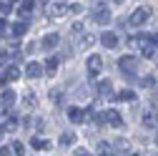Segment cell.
Returning a JSON list of instances; mask_svg holds the SVG:
<instances>
[{"instance_id":"4316f807","label":"cell","mask_w":158,"mask_h":156,"mask_svg":"<svg viewBox=\"0 0 158 156\" xmlns=\"http://www.w3.org/2000/svg\"><path fill=\"white\" fill-rule=\"evenodd\" d=\"M13 154L15 156H23V144H13Z\"/></svg>"},{"instance_id":"2e32d148","label":"cell","mask_w":158,"mask_h":156,"mask_svg":"<svg viewBox=\"0 0 158 156\" xmlns=\"http://www.w3.org/2000/svg\"><path fill=\"white\" fill-rule=\"evenodd\" d=\"M45 71H48L50 76H53V73L58 71V58H53V55L48 58V61H45Z\"/></svg>"},{"instance_id":"9c48e42d","label":"cell","mask_w":158,"mask_h":156,"mask_svg":"<svg viewBox=\"0 0 158 156\" xmlns=\"http://www.w3.org/2000/svg\"><path fill=\"white\" fill-rule=\"evenodd\" d=\"M101 43H103L106 48H115V46H118V35H115V33H103V35H101Z\"/></svg>"},{"instance_id":"836d02e7","label":"cell","mask_w":158,"mask_h":156,"mask_svg":"<svg viewBox=\"0 0 158 156\" xmlns=\"http://www.w3.org/2000/svg\"><path fill=\"white\" fill-rule=\"evenodd\" d=\"M0 141H3V128H0Z\"/></svg>"},{"instance_id":"44dd1931","label":"cell","mask_w":158,"mask_h":156,"mask_svg":"<svg viewBox=\"0 0 158 156\" xmlns=\"http://www.w3.org/2000/svg\"><path fill=\"white\" fill-rule=\"evenodd\" d=\"M93 41H95V35H83V41L78 43V48H81V50H85L88 46H93Z\"/></svg>"},{"instance_id":"74e56055","label":"cell","mask_w":158,"mask_h":156,"mask_svg":"<svg viewBox=\"0 0 158 156\" xmlns=\"http://www.w3.org/2000/svg\"><path fill=\"white\" fill-rule=\"evenodd\" d=\"M156 144H158V136H156Z\"/></svg>"},{"instance_id":"f546056e","label":"cell","mask_w":158,"mask_h":156,"mask_svg":"<svg viewBox=\"0 0 158 156\" xmlns=\"http://www.w3.org/2000/svg\"><path fill=\"white\" fill-rule=\"evenodd\" d=\"M75 156H88V151H83V149H78V151H75Z\"/></svg>"},{"instance_id":"6da1fadb","label":"cell","mask_w":158,"mask_h":156,"mask_svg":"<svg viewBox=\"0 0 158 156\" xmlns=\"http://www.w3.org/2000/svg\"><path fill=\"white\" fill-rule=\"evenodd\" d=\"M148 18H151V10H148L146 5H141V8H135V10L131 13V25H133V28H141V25L148 23Z\"/></svg>"},{"instance_id":"8d00e7d4","label":"cell","mask_w":158,"mask_h":156,"mask_svg":"<svg viewBox=\"0 0 158 156\" xmlns=\"http://www.w3.org/2000/svg\"><path fill=\"white\" fill-rule=\"evenodd\" d=\"M113 3H123V0H113Z\"/></svg>"},{"instance_id":"ba28073f","label":"cell","mask_w":158,"mask_h":156,"mask_svg":"<svg viewBox=\"0 0 158 156\" xmlns=\"http://www.w3.org/2000/svg\"><path fill=\"white\" fill-rule=\"evenodd\" d=\"M143 126H148V128H156V126H158V113H156L153 108L143 113Z\"/></svg>"},{"instance_id":"e0dca14e","label":"cell","mask_w":158,"mask_h":156,"mask_svg":"<svg viewBox=\"0 0 158 156\" xmlns=\"http://www.w3.org/2000/svg\"><path fill=\"white\" fill-rule=\"evenodd\" d=\"M25 30H28V25H25V23H15V25H13V35H15V38L25 35Z\"/></svg>"},{"instance_id":"d6a6232c","label":"cell","mask_w":158,"mask_h":156,"mask_svg":"<svg viewBox=\"0 0 158 156\" xmlns=\"http://www.w3.org/2000/svg\"><path fill=\"white\" fill-rule=\"evenodd\" d=\"M5 63V53H0V66H3Z\"/></svg>"},{"instance_id":"7402d4cb","label":"cell","mask_w":158,"mask_h":156,"mask_svg":"<svg viewBox=\"0 0 158 156\" xmlns=\"http://www.w3.org/2000/svg\"><path fill=\"white\" fill-rule=\"evenodd\" d=\"M73 141H75V133H70V131H65V133L60 136V144H63V146H70Z\"/></svg>"},{"instance_id":"5bb4252c","label":"cell","mask_w":158,"mask_h":156,"mask_svg":"<svg viewBox=\"0 0 158 156\" xmlns=\"http://www.w3.org/2000/svg\"><path fill=\"white\" fill-rule=\"evenodd\" d=\"M118 101H126V103H133V101H135V93L126 88V91H121V93H118Z\"/></svg>"},{"instance_id":"ffe728a7","label":"cell","mask_w":158,"mask_h":156,"mask_svg":"<svg viewBox=\"0 0 158 156\" xmlns=\"http://www.w3.org/2000/svg\"><path fill=\"white\" fill-rule=\"evenodd\" d=\"M25 106H28V108H35V106H38V98H35V93H33V91L25 93Z\"/></svg>"},{"instance_id":"f1b7e54d","label":"cell","mask_w":158,"mask_h":156,"mask_svg":"<svg viewBox=\"0 0 158 156\" xmlns=\"http://www.w3.org/2000/svg\"><path fill=\"white\" fill-rule=\"evenodd\" d=\"M0 156H13V154H10V149L5 146V149H0Z\"/></svg>"},{"instance_id":"d4e9b609","label":"cell","mask_w":158,"mask_h":156,"mask_svg":"<svg viewBox=\"0 0 158 156\" xmlns=\"http://www.w3.org/2000/svg\"><path fill=\"white\" fill-rule=\"evenodd\" d=\"M141 83H143L146 88H156V81H153V76H146V78H143Z\"/></svg>"},{"instance_id":"277c9868","label":"cell","mask_w":158,"mask_h":156,"mask_svg":"<svg viewBox=\"0 0 158 156\" xmlns=\"http://www.w3.org/2000/svg\"><path fill=\"white\" fill-rule=\"evenodd\" d=\"M68 13H70V5H65V3H53V5H48V15L55 18V20H63Z\"/></svg>"},{"instance_id":"d590c367","label":"cell","mask_w":158,"mask_h":156,"mask_svg":"<svg viewBox=\"0 0 158 156\" xmlns=\"http://www.w3.org/2000/svg\"><path fill=\"white\" fill-rule=\"evenodd\" d=\"M126 156H138V154H126Z\"/></svg>"},{"instance_id":"4dcf8cb0","label":"cell","mask_w":158,"mask_h":156,"mask_svg":"<svg viewBox=\"0 0 158 156\" xmlns=\"http://www.w3.org/2000/svg\"><path fill=\"white\" fill-rule=\"evenodd\" d=\"M151 41H153V46H156V48H158V33H156V35H153V38H151Z\"/></svg>"},{"instance_id":"e575fe53","label":"cell","mask_w":158,"mask_h":156,"mask_svg":"<svg viewBox=\"0 0 158 156\" xmlns=\"http://www.w3.org/2000/svg\"><path fill=\"white\" fill-rule=\"evenodd\" d=\"M156 103H158V91H156Z\"/></svg>"},{"instance_id":"7c38bea8","label":"cell","mask_w":158,"mask_h":156,"mask_svg":"<svg viewBox=\"0 0 158 156\" xmlns=\"http://www.w3.org/2000/svg\"><path fill=\"white\" fill-rule=\"evenodd\" d=\"M30 146L35 151H48L50 149V141H45V139H30Z\"/></svg>"},{"instance_id":"d6986e66","label":"cell","mask_w":158,"mask_h":156,"mask_svg":"<svg viewBox=\"0 0 158 156\" xmlns=\"http://www.w3.org/2000/svg\"><path fill=\"white\" fill-rule=\"evenodd\" d=\"M18 76H20V71H18L15 66H8V68H5V78H10V81H18Z\"/></svg>"},{"instance_id":"30bf717a","label":"cell","mask_w":158,"mask_h":156,"mask_svg":"<svg viewBox=\"0 0 158 156\" xmlns=\"http://www.w3.org/2000/svg\"><path fill=\"white\" fill-rule=\"evenodd\" d=\"M25 73H28V78H40L43 76V66L40 63H28Z\"/></svg>"},{"instance_id":"484cf974","label":"cell","mask_w":158,"mask_h":156,"mask_svg":"<svg viewBox=\"0 0 158 156\" xmlns=\"http://www.w3.org/2000/svg\"><path fill=\"white\" fill-rule=\"evenodd\" d=\"M60 101H63V93H60V91H53V103L60 106Z\"/></svg>"},{"instance_id":"83f0119b","label":"cell","mask_w":158,"mask_h":156,"mask_svg":"<svg viewBox=\"0 0 158 156\" xmlns=\"http://www.w3.org/2000/svg\"><path fill=\"white\" fill-rule=\"evenodd\" d=\"M8 10H10V5H8V3H3V0H0V15H5Z\"/></svg>"},{"instance_id":"9a60e30c","label":"cell","mask_w":158,"mask_h":156,"mask_svg":"<svg viewBox=\"0 0 158 156\" xmlns=\"http://www.w3.org/2000/svg\"><path fill=\"white\" fill-rule=\"evenodd\" d=\"M0 103H3L5 108L13 106V103H15V93H13V91H5V93H3V98H0Z\"/></svg>"},{"instance_id":"5b68a950","label":"cell","mask_w":158,"mask_h":156,"mask_svg":"<svg viewBox=\"0 0 158 156\" xmlns=\"http://www.w3.org/2000/svg\"><path fill=\"white\" fill-rule=\"evenodd\" d=\"M118 66H121V71H123L126 76H135V68H138V58H133V55H123L121 61H118Z\"/></svg>"},{"instance_id":"603a6c76","label":"cell","mask_w":158,"mask_h":156,"mask_svg":"<svg viewBox=\"0 0 158 156\" xmlns=\"http://www.w3.org/2000/svg\"><path fill=\"white\" fill-rule=\"evenodd\" d=\"M98 154H101V156H113V146L110 144H101V146H98Z\"/></svg>"},{"instance_id":"8992f818","label":"cell","mask_w":158,"mask_h":156,"mask_svg":"<svg viewBox=\"0 0 158 156\" xmlns=\"http://www.w3.org/2000/svg\"><path fill=\"white\" fill-rule=\"evenodd\" d=\"M85 66H88V76H90V78H95L98 73L103 71V58H101V55H90Z\"/></svg>"},{"instance_id":"4fadbf2b","label":"cell","mask_w":158,"mask_h":156,"mask_svg":"<svg viewBox=\"0 0 158 156\" xmlns=\"http://www.w3.org/2000/svg\"><path fill=\"white\" fill-rule=\"evenodd\" d=\"M58 38H60L58 33H48L45 41H43V46H45V48H55V46H58Z\"/></svg>"},{"instance_id":"cb8c5ba5","label":"cell","mask_w":158,"mask_h":156,"mask_svg":"<svg viewBox=\"0 0 158 156\" xmlns=\"http://www.w3.org/2000/svg\"><path fill=\"white\" fill-rule=\"evenodd\" d=\"M113 149H118V151H126V149H128V141H123V139H118V141L113 144Z\"/></svg>"},{"instance_id":"7a4b0ae2","label":"cell","mask_w":158,"mask_h":156,"mask_svg":"<svg viewBox=\"0 0 158 156\" xmlns=\"http://www.w3.org/2000/svg\"><path fill=\"white\" fill-rule=\"evenodd\" d=\"M93 20H95L98 25H108V23H110V8H106L103 3H95V8H93Z\"/></svg>"},{"instance_id":"8fae6325","label":"cell","mask_w":158,"mask_h":156,"mask_svg":"<svg viewBox=\"0 0 158 156\" xmlns=\"http://www.w3.org/2000/svg\"><path fill=\"white\" fill-rule=\"evenodd\" d=\"M98 93H101V98H108V96H113V86L108 81H101L98 83Z\"/></svg>"},{"instance_id":"1f68e13d","label":"cell","mask_w":158,"mask_h":156,"mask_svg":"<svg viewBox=\"0 0 158 156\" xmlns=\"http://www.w3.org/2000/svg\"><path fill=\"white\" fill-rule=\"evenodd\" d=\"M0 30H5V20H3V15H0Z\"/></svg>"},{"instance_id":"52a82bcc","label":"cell","mask_w":158,"mask_h":156,"mask_svg":"<svg viewBox=\"0 0 158 156\" xmlns=\"http://www.w3.org/2000/svg\"><path fill=\"white\" fill-rule=\"evenodd\" d=\"M85 116H88V113H85L83 108H78V106H70V108H68V119H70L73 124H83Z\"/></svg>"},{"instance_id":"ac0fdd59","label":"cell","mask_w":158,"mask_h":156,"mask_svg":"<svg viewBox=\"0 0 158 156\" xmlns=\"http://www.w3.org/2000/svg\"><path fill=\"white\" fill-rule=\"evenodd\" d=\"M30 10H33V0H23L20 8H18V13H20V15H28Z\"/></svg>"},{"instance_id":"3957f363","label":"cell","mask_w":158,"mask_h":156,"mask_svg":"<svg viewBox=\"0 0 158 156\" xmlns=\"http://www.w3.org/2000/svg\"><path fill=\"white\" fill-rule=\"evenodd\" d=\"M98 121L106 124V126H113V128H123V119H121V113H118V111H103Z\"/></svg>"}]
</instances>
